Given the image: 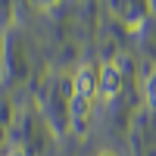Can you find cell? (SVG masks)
I'll use <instances>...</instances> for the list:
<instances>
[{
  "mask_svg": "<svg viewBox=\"0 0 156 156\" xmlns=\"http://www.w3.org/2000/svg\"><path fill=\"white\" fill-rule=\"evenodd\" d=\"M100 94V72L94 66H81L75 75V90H72V119L78 128H84V119L90 112V100Z\"/></svg>",
  "mask_w": 156,
  "mask_h": 156,
  "instance_id": "cell-1",
  "label": "cell"
},
{
  "mask_svg": "<svg viewBox=\"0 0 156 156\" xmlns=\"http://www.w3.org/2000/svg\"><path fill=\"white\" fill-rule=\"evenodd\" d=\"M119 87H122V72L106 62V66L100 69V94H103V97H115V94H119Z\"/></svg>",
  "mask_w": 156,
  "mask_h": 156,
  "instance_id": "cell-2",
  "label": "cell"
},
{
  "mask_svg": "<svg viewBox=\"0 0 156 156\" xmlns=\"http://www.w3.org/2000/svg\"><path fill=\"white\" fill-rule=\"evenodd\" d=\"M44 3H56V0H44Z\"/></svg>",
  "mask_w": 156,
  "mask_h": 156,
  "instance_id": "cell-3",
  "label": "cell"
},
{
  "mask_svg": "<svg viewBox=\"0 0 156 156\" xmlns=\"http://www.w3.org/2000/svg\"><path fill=\"white\" fill-rule=\"evenodd\" d=\"M12 156H25V153H12Z\"/></svg>",
  "mask_w": 156,
  "mask_h": 156,
  "instance_id": "cell-4",
  "label": "cell"
},
{
  "mask_svg": "<svg viewBox=\"0 0 156 156\" xmlns=\"http://www.w3.org/2000/svg\"><path fill=\"white\" fill-rule=\"evenodd\" d=\"M103 156H112V153H103Z\"/></svg>",
  "mask_w": 156,
  "mask_h": 156,
  "instance_id": "cell-5",
  "label": "cell"
}]
</instances>
